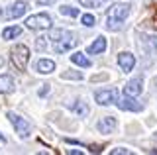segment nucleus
<instances>
[{
	"mask_svg": "<svg viewBox=\"0 0 157 155\" xmlns=\"http://www.w3.org/2000/svg\"><path fill=\"white\" fill-rule=\"evenodd\" d=\"M71 110L75 114H78L81 118H86L88 116V106L85 104V102H75V104H71Z\"/></svg>",
	"mask_w": 157,
	"mask_h": 155,
	"instance_id": "f3484780",
	"label": "nucleus"
},
{
	"mask_svg": "<svg viewBox=\"0 0 157 155\" xmlns=\"http://www.w3.org/2000/svg\"><path fill=\"white\" fill-rule=\"evenodd\" d=\"M0 142H2V143H4V142H6V138H4V135H2V134H0Z\"/></svg>",
	"mask_w": 157,
	"mask_h": 155,
	"instance_id": "a878e982",
	"label": "nucleus"
},
{
	"mask_svg": "<svg viewBox=\"0 0 157 155\" xmlns=\"http://www.w3.org/2000/svg\"><path fill=\"white\" fill-rule=\"evenodd\" d=\"M6 116H8L10 122H12V126L16 128V134L20 135V138L22 139L29 138V134H32V124H29L26 118H22L20 114H14V112H8Z\"/></svg>",
	"mask_w": 157,
	"mask_h": 155,
	"instance_id": "20e7f679",
	"label": "nucleus"
},
{
	"mask_svg": "<svg viewBox=\"0 0 157 155\" xmlns=\"http://www.w3.org/2000/svg\"><path fill=\"white\" fill-rule=\"evenodd\" d=\"M94 100L102 106H108V104H116L118 100V90L116 89H104V90H98L94 94Z\"/></svg>",
	"mask_w": 157,
	"mask_h": 155,
	"instance_id": "423d86ee",
	"label": "nucleus"
},
{
	"mask_svg": "<svg viewBox=\"0 0 157 155\" xmlns=\"http://www.w3.org/2000/svg\"><path fill=\"white\" fill-rule=\"evenodd\" d=\"M155 86H157V79H155Z\"/></svg>",
	"mask_w": 157,
	"mask_h": 155,
	"instance_id": "cd10ccee",
	"label": "nucleus"
},
{
	"mask_svg": "<svg viewBox=\"0 0 157 155\" xmlns=\"http://www.w3.org/2000/svg\"><path fill=\"white\" fill-rule=\"evenodd\" d=\"M81 22H82V26L90 28V26H94V24H96V18L92 16V14H82V16H81Z\"/></svg>",
	"mask_w": 157,
	"mask_h": 155,
	"instance_id": "aec40b11",
	"label": "nucleus"
},
{
	"mask_svg": "<svg viewBox=\"0 0 157 155\" xmlns=\"http://www.w3.org/2000/svg\"><path fill=\"white\" fill-rule=\"evenodd\" d=\"M26 10H28V2H14L12 6L8 8V12H6V16L10 18V20H14V18H20V16H24L26 14Z\"/></svg>",
	"mask_w": 157,
	"mask_h": 155,
	"instance_id": "9b49d317",
	"label": "nucleus"
},
{
	"mask_svg": "<svg viewBox=\"0 0 157 155\" xmlns=\"http://www.w3.org/2000/svg\"><path fill=\"white\" fill-rule=\"evenodd\" d=\"M14 86H16V83H14V79L10 75H0V94L12 93Z\"/></svg>",
	"mask_w": 157,
	"mask_h": 155,
	"instance_id": "ddd939ff",
	"label": "nucleus"
},
{
	"mask_svg": "<svg viewBox=\"0 0 157 155\" xmlns=\"http://www.w3.org/2000/svg\"><path fill=\"white\" fill-rule=\"evenodd\" d=\"M55 0H37V4H41V6H45V4H53Z\"/></svg>",
	"mask_w": 157,
	"mask_h": 155,
	"instance_id": "b1692460",
	"label": "nucleus"
},
{
	"mask_svg": "<svg viewBox=\"0 0 157 155\" xmlns=\"http://www.w3.org/2000/svg\"><path fill=\"white\" fill-rule=\"evenodd\" d=\"M63 79H78V81H81L82 75H81V73H63Z\"/></svg>",
	"mask_w": 157,
	"mask_h": 155,
	"instance_id": "5701e85b",
	"label": "nucleus"
},
{
	"mask_svg": "<svg viewBox=\"0 0 157 155\" xmlns=\"http://www.w3.org/2000/svg\"><path fill=\"white\" fill-rule=\"evenodd\" d=\"M36 69H37V73H41V75H49V73L55 71V63H53L51 59H39Z\"/></svg>",
	"mask_w": 157,
	"mask_h": 155,
	"instance_id": "4468645a",
	"label": "nucleus"
},
{
	"mask_svg": "<svg viewBox=\"0 0 157 155\" xmlns=\"http://www.w3.org/2000/svg\"><path fill=\"white\" fill-rule=\"evenodd\" d=\"M53 26V18L49 16L47 12H39V14H33L26 20V28L28 30H33V32H43V30H49Z\"/></svg>",
	"mask_w": 157,
	"mask_h": 155,
	"instance_id": "7ed1b4c3",
	"label": "nucleus"
},
{
	"mask_svg": "<svg viewBox=\"0 0 157 155\" xmlns=\"http://www.w3.org/2000/svg\"><path fill=\"white\" fill-rule=\"evenodd\" d=\"M145 41H147V45L151 47V51H157V36H149Z\"/></svg>",
	"mask_w": 157,
	"mask_h": 155,
	"instance_id": "4be33fe9",
	"label": "nucleus"
},
{
	"mask_svg": "<svg viewBox=\"0 0 157 155\" xmlns=\"http://www.w3.org/2000/svg\"><path fill=\"white\" fill-rule=\"evenodd\" d=\"M10 57H12L14 67L20 69V71H24L26 65H28V61H29V49L26 45H16V47H12V51H10Z\"/></svg>",
	"mask_w": 157,
	"mask_h": 155,
	"instance_id": "39448f33",
	"label": "nucleus"
},
{
	"mask_svg": "<svg viewBox=\"0 0 157 155\" xmlns=\"http://www.w3.org/2000/svg\"><path fill=\"white\" fill-rule=\"evenodd\" d=\"M118 65H120L122 71L130 73L136 67V57L132 55L130 51H124V53H120V55H118Z\"/></svg>",
	"mask_w": 157,
	"mask_h": 155,
	"instance_id": "1a4fd4ad",
	"label": "nucleus"
},
{
	"mask_svg": "<svg viewBox=\"0 0 157 155\" xmlns=\"http://www.w3.org/2000/svg\"><path fill=\"white\" fill-rule=\"evenodd\" d=\"M116 104L120 110H130V112H140L141 110V104L136 100V96H130V94H124V98L116 100Z\"/></svg>",
	"mask_w": 157,
	"mask_h": 155,
	"instance_id": "0eeeda50",
	"label": "nucleus"
},
{
	"mask_svg": "<svg viewBox=\"0 0 157 155\" xmlns=\"http://www.w3.org/2000/svg\"><path fill=\"white\" fill-rule=\"evenodd\" d=\"M116 118L114 116H104V118H100V122H98V132L100 134H112L116 130Z\"/></svg>",
	"mask_w": 157,
	"mask_h": 155,
	"instance_id": "9d476101",
	"label": "nucleus"
},
{
	"mask_svg": "<svg viewBox=\"0 0 157 155\" xmlns=\"http://www.w3.org/2000/svg\"><path fill=\"white\" fill-rule=\"evenodd\" d=\"M141 90H144V79L141 77H136V79L128 81L126 86H124V94H130V96L141 94Z\"/></svg>",
	"mask_w": 157,
	"mask_h": 155,
	"instance_id": "6e6552de",
	"label": "nucleus"
},
{
	"mask_svg": "<svg viewBox=\"0 0 157 155\" xmlns=\"http://www.w3.org/2000/svg\"><path fill=\"white\" fill-rule=\"evenodd\" d=\"M110 153L112 155H132L130 149H126V147H116V149H110Z\"/></svg>",
	"mask_w": 157,
	"mask_h": 155,
	"instance_id": "412c9836",
	"label": "nucleus"
},
{
	"mask_svg": "<svg viewBox=\"0 0 157 155\" xmlns=\"http://www.w3.org/2000/svg\"><path fill=\"white\" fill-rule=\"evenodd\" d=\"M4 65V59H2V57H0V67H2Z\"/></svg>",
	"mask_w": 157,
	"mask_h": 155,
	"instance_id": "bb28decb",
	"label": "nucleus"
},
{
	"mask_svg": "<svg viewBox=\"0 0 157 155\" xmlns=\"http://www.w3.org/2000/svg\"><path fill=\"white\" fill-rule=\"evenodd\" d=\"M59 12H61V16H69V18H77L78 16V8H73V6H61Z\"/></svg>",
	"mask_w": 157,
	"mask_h": 155,
	"instance_id": "a211bd4d",
	"label": "nucleus"
},
{
	"mask_svg": "<svg viewBox=\"0 0 157 155\" xmlns=\"http://www.w3.org/2000/svg\"><path fill=\"white\" fill-rule=\"evenodd\" d=\"M51 40H53V49L57 53H65L71 51L73 47L77 45V37L75 33L67 32V30H55L51 33Z\"/></svg>",
	"mask_w": 157,
	"mask_h": 155,
	"instance_id": "f257e3e1",
	"label": "nucleus"
},
{
	"mask_svg": "<svg viewBox=\"0 0 157 155\" xmlns=\"http://www.w3.org/2000/svg\"><path fill=\"white\" fill-rule=\"evenodd\" d=\"M45 93H49V86H47V85H43V89H41V90H39V94H41V96H43V94H45Z\"/></svg>",
	"mask_w": 157,
	"mask_h": 155,
	"instance_id": "393cba45",
	"label": "nucleus"
},
{
	"mask_svg": "<svg viewBox=\"0 0 157 155\" xmlns=\"http://www.w3.org/2000/svg\"><path fill=\"white\" fill-rule=\"evenodd\" d=\"M20 33H22V28H20V26L4 28V32H2V40H14V37H18Z\"/></svg>",
	"mask_w": 157,
	"mask_h": 155,
	"instance_id": "dca6fc26",
	"label": "nucleus"
},
{
	"mask_svg": "<svg viewBox=\"0 0 157 155\" xmlns=\"http://www.w3.org/2000/svg\"><path fill=\"white\" fill-rule=\"evenodd\" d=\"M71 63H75V65H78V67H82V69H88V67L92 65L90 59H86V57L82 55L81 51H77V53H73V55H71Z\"/></svg>",
	"mask_w": 157,
	"mask_h": 155,
	"instance_id": "2eb2a0df",
	"label": "nucleus"
},
{
	"mask_svg": "<svg viewBox=\"0 0 157 155\" xmlns=\"http://www.w3.org/2000/svg\"><path fill=\"white\" fill-rule=\"evenodd\" d=\"M104 49H106V37H102V36H98L96 40L86 47V51L90 53V55H98V53H104Z\"/></svg>",
	"mask_w": 157,
	"mask_h": 155,
	"instance_id": "f8f14e48",
	"label": "nucleus"
},
{
	"mask_svg": "<svg viewBox=\"0 0 157 155\" xmlns=\"http://www.w3.org/2000/svg\"><path fill=\"white\" fill-rule=\"evenodd\" d=\"M128 14H130V6L128 4H120V2L112 4L110 12L106 16V28L108 30H118L122 26V22L128 18Z\"/></svg>",
	"mask_w": 157,
	"mask_h": 155,
	"instance_id": "f03ea898",
	"label": "nucleus"
},
{
	"mask_svg": "<svg viewBox=\"0 0 157 155\" xmlns=\"http://www.w3.org/2000/svg\"><path fill=\"white\" fill-rule=\"evenodd\" d=\"M78 2H81L82 6H86V8H100L106 0H78Z\"/></svg>",
	"mask_w": 157,
	"mask_h": 155,
	"instance_id": "6ab92c4d",
	"label": "nucleus"
}]
</instances>
